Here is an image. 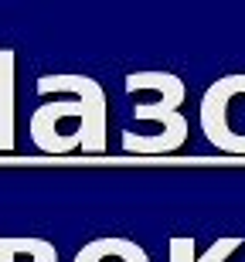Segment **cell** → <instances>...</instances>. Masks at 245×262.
Instances as JSON below:
<instances>
[{
    "label": "cell",
    "instance_id": "obj_1",
    "mask_svg": "<svg viewBox=\"0 0 245 262\" xmlns=\"http://www.w3.org/2000/svg\"><path fill=\"white\" fill-rule=\"evenodd\" d=\"M72 96L69 102H44L31 116V140L41 154L69 157L106 150L109 102L99 82L85 75H41L38 96Z\"/></svg>",
    "mask_w": 245,
    "mask_h": 262
},
{
    "label": "cell",
    "instance_id": "obj_2",
    "mask_svg": "<svg viewBox=\"0 0 245 262\" xmlns=\"http://www.w3.org/2000/svg\"><path fill=\"white\" fill-rule=\"evenodd\" d=\"M201 129L221 154L245 157V75H225L205 92Z\"/></svg>",
    "mask_w": 245,
    "mask_h": 262
},
{
    "label": "cell",
    "instance_id": "obj_3",
    "mask_svg": "<svg viewBox=\"0 0 245 262\" xmlns=\"http://www.w3.org/2000/svg\"><path fill=\"white\" fill-rule=\"evenodd\" d=\"M126 92H147L153 102H133V119L137 123H160L167 140V150L184 146L187 140V119L177 113L184 102V82L170 72H133L126 78Z\"/></svg>",
    "mask_w": 245,
    "mask_h": 262
},
{
    "label": "cell",
    "instance_id": "obj_4",
    "mask_svg": "<svg viewBox=\"0 0 245 262\" xmlns=\"http://www.w3.org/2000/svg\"><path fill=\"white\" fill-rule=\"evenodd\" d=\"M0 150H14V51L0 48Z\"/></svg>",
    "mask_w": 245,
    "mask_h": 262
},
{
    "label": "cell",
    "instance_id": "obj_5",
    "mask_svg": "<svg viewBox=\"0 0 245 262\" xmlns=\"http://www.w3.org/2000/svg\"><path fill=\"white\" fill-rule=\"evenodd\" d=\"M75 262H150V259L140 245L126 242V238H99V242L85 245Z\"/></svg>",
    "mask_w": 245,
    "mask_h": 262
},
{
    "label": "cell",
    "instance_id": "obj_6",
    "mask_svg": "<svg viewBox=\"0 0 245 262\" xmlns=\"http://www.w3.org/2000/svg\"><path fill=\"white\" fill-rule=\"evenodd\" d=\"M238 245H242V238H218L215 245H208L205 252L197 255L191 238H174L170 242V262H225Z\"/></svg>",
    "mask_w": 245,
    "mask_h": 262
}]
</instances>
